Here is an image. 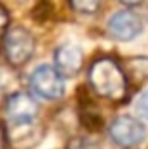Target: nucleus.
<instances>
[{
	"instance_id": "7ed1b4c3",
	"label": "nucleus",
	"mask_w": 148,
	"mask_h": 149,
	"mask_svg": "<svg viewBox=\"0 0 148 149\" xmlns=\"http://www.w3.org/2000/svg\"><path fill=\"white\" fill-rule=\"evenodd\" d=\"M30 91L46 100H57L65 93L63 76L53 66L42 64L30 74Z\"/></svg>"
},
{
	"instance_id": "20e7f679",
	"label": "nucleus",
	"mask_w": 148,
	"mask_h": 149,
	"mask_svg": "<svg viewBox=\"0 0 148 149\" xmlns=\"http://www.w3.org/2000/svg\"><path fill=\"white\" fill-rule=\"evenodd\" d=\"M110 138L116 146L123 147V149H133L137 146H141L146 138V128L141 121H137L135 117L129 115H122L116 117L110 125Z\"/></svg>"
},
{
	"instance_id": "f03ea898",
	"label": "nucleus",
	"mask_w": 148,
	"mask_h": 149,
	"mask_svg": "<svg viewBox=\"0 0 148 149\" xmlns=\"http://www.w3.org/2000/svg\"><path fill=\"white\" fill-rule=\"evenodd\" d=\"M2 49L6 55V61L11 66H23L34 53V38L23 26L8 29Z\"/></svg>"
},
{
	"instance_id": "1a4fd4ad",
	"label": "nucleus",
	"mask_w": 148,
	"mask_h": 149,
	"mask_svg": "<svg viewBox=\"0 0 148 149\" xmlns=\"http://www.w3.org/2000/svg\"><path fill=\"white\" fill-rule=\"evenodd\" d=\"M8 25H10V15H8L6 8L0 4V47L4 44V38H6V32H8Z\"/></svg>"
},
{
	"instance_id": "9d476101",
	"label": "nucleus",
	"mask_w": 148,
	"mask_h": 149,
	"mask_svg": "<svg viewBox=\"0 0 148 149\" xmlns=\"http://www.w3.org/2000/svg\"><path fill=\"white\" fill-rule=\"evenodd\" d=\"M135 111H137L142 119H148V91L142 93L137 98V102H135Z\"/></svg>"
},
{
	"instance_id": "0eeeda50",
	"label": "nucleus",
	"mask_w": 148,
	"mask_h": 149,
	"mask_svg": "<svg viewBox=\"0 0 148 149\" xmlns=\"http://www.w3.org/2000/svg\"><path fill=\"white\" fill-rule=\"evenodd\" d=\"M84 55L78 45L65 44L55 51V70L63 77H74L82 70Z\"/></svg>"
},
{
	"instance_id": "39448f33",
	"label": "nucleus",
	"mask_w": 148,
	"mask_h": 149,
	"mask_svg": "<svg viewBox=\"0 0 148 149\" xmlns=\"http://www.w3.org/2000/svg\"><path fill=\"white\" fill-rule=\"evenodd\" d=\"M38 115V104L29 93H15L6 102V117L13 125L34 123Z\"/></svg>"
},
{
	"instance_id": "6e6552de",
	"label": "nucleus",
	"mask_w": 148,
	"mask_h": 149,
	"mask_svg": "<svg viewBox=\"0 0 148 149\" xmlns=\"http://www.w3.org/2000/svg\"><path fill=\"white\" fill-rule=\"evenodd\" d=\"M70 6L78 13H85V15H91L99 10L101 6V0H70Z\"/></svg>"
},
{
	"instance_id": "f257e3e1",
	"label": "nucleus",
	"mask_w": 148,
	"mask_h": 149,
	"mask_svg": "<svg viewBox=\"0 0 148 149\" xmlns=\"http://www.w3.org/2000/svg\"><path fill=\"white\" fill-rule=\"evenodd\" d=\"M89 85L99 96L123 102L127 96V77L122 66L112 58H99L89 68Z\"/></svg>"
},
{
	"instance_id": "423d86ee",
	"label": "nucleus",
	"mask_w": 148,
	"mask_h": 149,
	"mask_svg": "<svg viewBox=\"0 0 148 149\" xmlns=\"http://www.w3.org/2000/svg\"><path fill=\"white\" fill-rule=\"evenodd\" d=\"M108 30L110 34L120 42H129L133 38H137L142 30V21L135 11L122 10L118 13H114L108 21Z\"/></svg>"
},
{
	"instance_id": "9b49d317",
	"label": "nucleus",
	"mask_w": 148,
	"mask_h": 149,
	"mask_svg": "<svg viewBox=\"0 0 148 149\" xmlns=\"http://www.w3.org/2000/svg\"><path fill=\"white\" fill-rule=\"evenodd\" d=\"M0 149H8V138H6V130H4L2 123H0Z\"/></svg>"
},
{
	"instance_id": "ddd939ff",
	"label": "nucleus",
	"mask_w": 148,
	"mask_h": 149,
	"mask_svg": "<svg viewBox=\"0 0 148 149\" xmlns=\"http://www.w3.org/2000/svg\"><path fill=\"white\" fill-rule=\"evenodd\" d=\"M120 2L125 6H139V4H142V0H120Z\"/></svg>"
},
{
	"instance_id": "f8f14e48",
	"label": "nucleus",
	"mask_w": 148,
	"mask_h": 149,
	"mask_svg": "<svg viewBox=\"0 0 148 149\" xmlns=\"http://www.w3.org/2000/svg\"><path fill=\"white\" fill-rule=\"evenodd\" d=\"M67 149H89V147L85 146V142H82V140H74V142H70V146Z\"/></svg>"
}]
</instances>
